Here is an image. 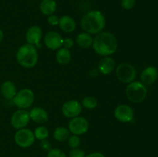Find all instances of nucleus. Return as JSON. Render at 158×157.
<instances>
[{
	"mask_svg": "<svg viewBox=\"0 0 158 157\" xmlns=\"http://www.w3.org/2000/svg\"><path fill=\"white\" fill-rule=\"evenodd\" d=\"M35 95L29 89H23L19 91L12 100L13 103L21 109H26L33 104Z\"/></svg>",
	"mask_w": 158,
	"mask_h": 157,
	"instance_id": "5",
	"label": "nucleus"
},
{
	"mask_svg": "<svg viewBox=\"0 0 158 157\" xmlns=\"http://www.w3.org/2000/svg\"><path fill=\"white\" fill-rule=\"evenodd\" d=\"M148 90L143 83L132 82L129 83L126 89V95L128 99L134 103H140L145 99Z\"/></svg>",
	"mask_w": 158,
	"mask_h": 157,
	"instance_id": "4",
	"label": "nucleus"
},
{
	"mask_svg": "<svg viewBox=\"0 0 158 157\" xmlns=\"http://www.w3.org/2000/svg\"><path fill=\"white\" fill-rule=\"evenodd\" d=\"M97 99L93 96H86L82 101V106L87 109H94L97 106Z\"/></svg>",
	"mask_w": 158,
	"mask_h": 157,
	"instance_id": "24",
	"label": "nucleus"
},
{
	"mask_svg": "<svg viewBox=\"0 0 158 157\" xmlns=\"http://www.w3.org/2000/svg\"><path fill=\"white\" fill-rule=\"evenodd\" d=\"M40 11L46 15H51L56 9V2L55 0H43L40 3Z\"/></svg>",
	"mask_w": 158,
	"mask_h": 157,
	"instance_id": "20",
	"label": "nucleus"
},
{
	"mask_svg": "<svg viewBox=\"0 0 158 157\" xmlns=\"http://www.w3.org/2000/svg\"><path fill=\"white\" fill-rule=\"evenodd\" d=\"M158 76V71L154 66H149L142 72L140 78L143 84L151 85L156 81Z\"/></svg>",
	"mask_w": 158,
	"mask_h": 157,
	"instance_id": "16",
	"label": "nucleus"
},
{
	"mask_svg": "<svg viewBox=\"0 0 158 157\" xmlns=\"http://www.w3.org/2000/svg\"><path fill=\"white\" fill-rule=\"evenodd\" d=\"M48 22L51 25V26H57L59 25V21H60V18L56 15H49L48 17Z\"/></svg>",
	"mask_w": 158,
	"mask_h": 157,
	"instance_id": "29",
	"label": "nucleus"
},
{
	"mask_svg": "<svg viewBox=\"0 0 158 157\" xmlns=\"http://www.w3.org/2000/svg\"><path fill=\"white\" fill-rule=\"evenodd\" d=\"M56 58L59 64L64 65L68 64L71 60V52L66 48H60L56 55Z\"/></svg>",
	"mask_w": 158,
	"mask_h": 157,
	"instance_id": "21",
	"label": "nucleus"
},
{
	"mask_svg": "<svg viewBox=\"0 0 158 157\" xmlns=\"http://www.w3.org/2000/svg\"><path fill=\"white\" fill-rule=\"evenodd\" d=\"M85 157H105L103 154L101 152H93V153L89 154V155H86Z\"/></svg>",
	"mask_w": 158,
	"mask_h": 157,
	"instance_id": "32",
	"label": "nucleus"
},
{
	"mask_svg": "<svg viewBox=\"0 0 158 157\" xmlns=\"http://www.w3.org/2000/svg\"><path fill=\"white\" fill-rule=\"evenodd\" d=\"M47 157H66V155L61 149H51L48 152Z\"/></svg>",
	"mask_w": 158,
	"mask_h": 157,
	"instance_id": "26",
	"label": "nucleus"
},
{
	"mask_svg": "<svg viewBox=\"0 0 158 157\" xmlns=\"http://www.w3.org/2000/svg\"><path fill=\"white\" fill-rule=\"evenodd\" d=\"M106 20L100 11H91L83 15L81 19L82 29L89 34H98L104 29Z\"/></svg>",
	"mask_w": 158,
	"mask_h": 157,
	"instance_id": "2",
	"label": "nucleus"
},
{
	"mask_svg": "<svg viewBox=\"0 0 158 157\" xmlns=\"http://www.w3.org/2000/svg\"><path fill=\"white\" fill-rule=\"evenodd\" d=\"M60 28L65 32L70 33L76 29V22L69 15H63L59 21Z\"/></svg>",
	"mask_w": 158,
	"mask_h": 157,
	"instance_id": "18",
	"label": "nucleus"
},
{
	"mask_svg": "<svg viewBox=\"0 0 158 157\" xmlns=\"http://www.w3.org/2000/svg\"><path fill=\"white\" fill-rule=\"evenodd\" d=\"M16 59L20 66L26 69H31L38 62V52L36 48L30 44L22 46L16 52Z\"/></svg>",
	"mask_w": 158,
	"mask_h": 157,
	"instance_id": "3",
	"label": "nucleus"
},
{
	"mask_svg": "<svg viewBox=\"0 0 158 157\" xmlns=\"http://www.w3.org/2000/svg\"><path fill=\"white\" fill-rule=\"evenodd\" d=\"M53 137L56 141L65 142L69 137V130L66 127H57L53 132Z\"/></svg>",
	"mask_w": 158,
	"mask_h": 157,
	"instance_id": "22",
	"label": "nucleus"
},
{
	"mask_svg": "<svg viewBox=\"0 0 158 157\" xmlns=\"http://www.w3.org/2000/svg\"><path fill=\"white\" fill-rule=\"evenodd\" d=\"M43 36V31L38 26H32L28 29L26 34V41L28 44L34 46H40V42Z\"/></svg>",
	"mask_w": 158,
	"mask_h": 157,
	"instance_id": "13",
	"label": "nucleus"
},
{
	"mask_svg": "<svg viewBox=\"0 0 158 157\" xmlns=\"http://www.w3.org/2000/svg\"><path fill=\"white\" fill-rule=\"evenodd\" d=\"M88 129H89V123L83 117H74L69 121V130L73 135H83L87 132Z\"/></svg>",
	"mask_w": 158,
	"mask_h": 157,
	"instance_id": "8",
	"label": "nucleus"
},
{
	"mask_svg": "<svg viewBox=\"0 0 158 157\" xmlns=\"http://www.w3.org/2000/svg\"><path fill=\"white\" fill-rule=\"evenodd\" d=\"M29 117L35 123L39 124L46 123L49 119V115L47 112L43 108L35 107L29 112Z\"/></svg>",
	"mask_w": 158,
	"mask_h": 157,
	"instance_id": "14",
	"label": "nucleus"
},
{
	"mask_svg": "<svg viewBox=\"0 0 158 157\" xmlns=\"http://www.w3.org/2000/svg\"><path fill=\"white\" fill-rule=\"evenodd\" d=\"M116 66L114 58L110 56H105L102 58L98 64V69L103 75H109L114 70Z\"/></svg>",
	"mask_w": 158,
	"mask_h": 157,
	"instance_id": "15",
	"label": "nucleus"
},
{
	"mask_svg": "<svg viewBox=\"0 0 158 157\" xmlns=\"http://www.w3.org/2000/svg\"><path fill=\"white\" fill-rule=\"evenodd\" d=\"M63 38L56 32L51 31L47 32L44 37V42L46 47L51 50H57L63 46Z\"/></svg>",
	"mask_w": 158,
	"mask_h": 157,
	"instance_id": "12",
	"label": "nucleus"
},
{
	"mask_svg": "<svg viewBox=\"0 0 158 157\" xmlns=\"http://www.w3.org/2000/svg\"><path fill=\"white\" fill-rule=\"evenodd\" d=\"M69 157H85L86 156V155H85L84 151L77 148V149H73L69 151Z\"/></svg>",
	"mask_w": 158,
	"mask_h": 157,
	"instance_id": "27",
	"label": "nucleus"
},
{
	"mask_svg": "<svg viewBox=\"0 0 158 157\" xmlns=\"http://www.w3.org/2000/svg\"><path fill=\"white\" fill-rule=\"evenodd\" d=\"M40 146H41V148L43 149V150L49 151L51 149L50 143H49V141H47L46 139L41 140V143H40Z\"/></svg>",
	"mask_w": 158,
	"mask_h": 157,
	"instance_id": "31",
	"label": "nucleus"
},
{
	"mask_svg": "<svg viewBox=\"0 0 158 157\" xmlns=\"http://www.w3.org/2000/svg\"><path fill=\"white\" fill-rule=\"evenodd\" d=\"M68 145L72 149H77L80 145V139L79 135H73L68 139Z\"/></svg>",
	"mask_w": 158,
	"mask_h": 157,
	"instance_id": "25",
	"label": "nucleus"
},
{
	"mask_svg": "<svg viewBox=\"0 0 158 157\" xmlns=\"http://www.w3.org/2000/svg\"><path fill=\"white\" fill-rule=\"evenodd\" d=\"M116 75H117V78L122 83H131L134 82V78H136L137 72L132 65L123 62L117 67Z\"/></svg>",
	"mask_w": 158,
	"mask_h": 157,
	"instance_id": "6",
	"label": "nucleus"
},
{
	"mask_svg": "<svg viewBox=\"0 0 158 157\" xmlns=\"http://www.w3.org/2000/svg\"><path fill=\"white\" fill-rule=\"evenodd\" d=\"M33 133L34 135H35V138L40 140L46 139V138H48L49 135V130L45 126H39V127H37L35 129Z\"/></svg>",
	"mask_w": 158,
	"mask_h": 157,
	"instance_id": "23",
	"label": "nucleus"
},
{
	"mask_svg": "<svg viewBox=\"0 0 158 157\" xmlns=\"http://www.w3.org/2000/svg\"><path fill=\"white\" fill-rule=\"evenodd\" d=\"M34 133L29 129H18L14 135V140L19 147L28 148L32 146L35 142Z\"/></svg>",
	"mask_w": 158,
	"mask_h": 157,
	"instance_id": "7",
	"label": "nucleus"
},
{
	"mask_svg": "<svg viewBox=\"0 0 158 157\" xmlns=\"http://www.w3.org/2000/svg\"><path fill=\"white\" fill-rule=\"evenodd\" d=\"M73 45H74V42L72 38H66L63 40V46L64 48H66V49H70V48H72Z\"/></svg>",
	"mask_w": 158,
	"mask_h": 157,
	"instance_id": "30",
	"label": "nucleus"
},
{
	"mask_svg": "<svg viewBox=\"0 0 158 157\" xmlns=\"http://www.w3.org/2000/svg\"><path fill=\"white\" fill-rule=\"evenodd\" d=\"M0 92L2 96L7 99H12L17 93L15 85L11 81L4 82L1 85Z\"/></svg>",
	"mask_w": 158,
	"mask_h": 157,
	"instance_id": "17",
	"label": "nucleus"
},
{
	"mask_svg": "<svg viewBox=\"0 0 158 157\" xmlns=\"http://www.w3.org/2000/svg\"><path fill=\"white\" fill-rule=\"evenodd\" d=\"M3 38H4V34H3V32L2 31V29H0V43L2 41Z\"/></svg>",
	"mask_w": 158,
	"mask_h": 157,
	"instance_id": "33",
	"label": "nucleus"
},
{
	"mask_svg": "<svg viewBox=\"0 0 158 157\" xmlns=\"http://www.w3.org/2000/svg\"><path fill=\"white\" fill-rule=\"evenodd\" d=\"M29 119L30 117L28 111L25 109H19L12 114L11 117V124L16 129H23L27 126Z\"/></svg>",
	"mask_w": 158,
	"mask_h": 157,
	"instance_id": "9",
	"label": "nucleus"
},
{
	"mask_svg": "<svg viewBox=\"0 0 158 157\" xmlns=\"http://www.w3.org/2000/svg\"><path fill=\"white\" fill-rule=\"evenodd\" d=\"M136 0H121V6L124 9H131L135 6Z\"/></svg>",
	"mask_w": 158,
	"mask_h": 157,
	"instance_id": "28",
	"label": "nucleus"
},
{
	"mask_svg": "<svg viewBox=\"0 0 158 157\" xmlns=\"http://www.w3.org/2000/svg\"><path fill=\"white\" fill-rule=\"evenodd\" d=\"M93 38L92 35L87 32H82L80 33L77 36L76 42L77 44L82 49H88L93 45Z\"/></svg>",
	"mask_w": 158,
	"mask_h": 157,
	"instance_id": "19",
	"label": "nucleus"
},
{
	"mask_svg": "<svg viewBox=\"0 0 158 157\" xmlns=\"http://www.w3.org/2000/svg\"><path fill=\"white\" fill-rule=\"evenodd\" d=\"M114 116L121 123H130L134 119V112L128 105H120L114 110Z\"/></svg>",
	"mask_w": 158,
	"mask_h": 157,
	"instance_id": "10",
	"label": "nucleus"
},
{
	"mask_svg": "<svg viewBox=\"0 0 158 157\" xmlns=\"http://www.w3.org/2000/svg\"><path fill=\"white\" fill-rule=\"evenodd\" d=\"M62 112L67 118L79 116L82 112V105L77 100H69L63 105Z\"/></svg>",
	"mask_w": 158,
	"mask_h": 157,
	"instance_id": "11",
	"label": "nucleus"
},
{
	"mask_svg": "<svg viewBox=\"0 0 158 157\" xmlns=\"http://www.w3.org/2000/svg\"><path fill=\"white\" fill-rule=\"evenodd\" d=\"M92 46L97 54L103 56H110L117 51V40L111 32H101L94 38Z\"/></svg>",
	"mask_w": 158,
	"mask_h": 157,
	"instance_id": "1",
	"label": "nucleus"
}]
</instances>
